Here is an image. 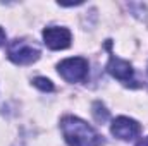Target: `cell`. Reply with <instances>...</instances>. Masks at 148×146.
<instances>
[{
	"instance_id": "cell-2",
	"label": "cell",
	"mask_w": 148,
	"mask_h": 146,
	"mask_svg": "<svg viewBox=\"0 0 148 146\" xmlns=\"http://www.w3.org/2000/svg\"><path fill=\"white\" fill-rule=\"evenodd\" d=\"M7 57L17 65H26L40 59V50L26 40H14L7 46Z\"/></svg>"
},
{
	"instance_id": "cell-4",
	"label": "cell",
	"mask_w": 148,
	"mask_h": 146,
	"mask_svg": "<svg viewBox=\"0 0 148 146\" xmlns=\"http://www.w3.org/2000/svg\"><path fill=\"white\" fill-rule=\"evenodd\" d=\"M43 41L52 50H64L71 45V31L59 26H50L43 29Z\"/></svg>"
},
{
	"instance_id": "cell-5",
	"label": "cell",
	"mask_w": 148,
	"mask_h": 146,
	"mask_svg": "<svg viewBox=\"0 0 148 146\" xmlns=\"http://www.w3.org/2000/svg\"><path fill=\"white\" fill-rule=\"evenodd\" d=\"M112 134L119 139H124V141H129V139H134L136 136H140L141 132V126L129 119V117H117L114 122H112L110 127Z\"/></svg>"
},
{
	"instance_id": "cell-3",
	"label": "cell",
	"mask_w": 148,
	"mask_h": 146,
	"mask_svg": "<svg viewBox=\"0 0 148 146\" xmlns=\"http://www.w3.org/2000/svg\"><path fill=\"white\" fill-rule=\"evenodd\" d=\"M59 74L69 83H81L88 76V60L83 57L66 59L59 64Z\"/></svg>"
},
{
	"instance_id": "cell-10",
	"label": "cell",
	"mask_w": 148,
	"mask_h": 146,
	"mask_svg": "<svg viewBox=\"0 0 148 146\" xmlns=\"http://www.w3.org/2000/svg\"><path fill=\"white\" fill-rule=\"evenodd\" d=\"M136 146H148V138H143V139H141Z\"/></svg>"
},
{
	"instance_id": "cell-9",
	"label": "cell",
	"mask_w": 148,
	"mask_h": 146,
	"mask_svg": "<svg viewBox=\"0 0 148 146\" xmlns=\"http://www.w3.org/2000/svg\"><path fill=\"white\" fill-rule=\"evenodd\" d=\"M5 43V31L0 28V45H3Z\"/></svg>"
},
{
	"instance_id": "cell-8",
	"label": "cell",
	"mask_w": 148,
	"mask_h": 146,
	"mask_svg": "<svg viewBox=\"0 0 148 146\" xmlns=\"http://www.w3.org/2000/svg\"><path fill=\"white\" fill-rule=\"evenodd\" d=\"M33 84L36 86L38 89H41V91H52V89H53L52 81L47 79V77H36V79L33 81Z\"/></svg>"
},
{
	"instance_id": "cell-6",
	"label": "cell",
	"mask_w": 148,
	"mask_h": 146,
	"mask_svg": "<svg viewBox=\"0 0 148 146\" xmlns=\"http://www.w3.org/2000/svg\"><path fill=\"white\" fill-rule=\"evenodd\" d=\"M107 71L115 79H119L121 83H124L127 86H136L134 84V71H133V67L127 60H122V59L112 55L109 59V64H107Z\"/></svg>"
},
{
	"instance_id": "cell-1",
	"label": "cell",
	"mask_w": 148,
	"mask_h": 146,
	"mask_svg": "<svg viewBox=\"0 0 148 146\" xmlns=\"http://www.w3.org/2000/svg\"><path fill=\"white\" fill-rule=\"evenodd\" d=\"M60 129L64 139L69 146H102L103 138L84 120L67 115L60 120Z\"/></svg>"
},
{
	"instance_id": "cell-7",
	"label": "cell",
	"mask_w": 148,
	"mask_h": 146,
	"mask_svg": "<svg viewBox=\"0 0 148 146\" xmlns=\"http://www.w3.org/2000/svg\"><path fill=\"white\" fill-rule=\"evenodd\" d=\"M93 117L97 122H105L109 119V110L105 108L100 102H95L93 103Z\"/></svg>"
}]
</instances>
